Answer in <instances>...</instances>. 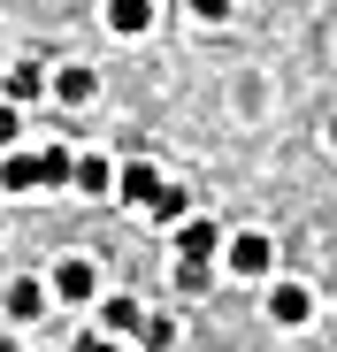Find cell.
Listing matches in <instances>:
<instances>
[{
  "label": "cell",
  "instance_id": "cell-20",
  "mask_svg": "<svg viewBox=\"0 0 337 352\" xmlns=\"http://www.w3.org/2000/svg\"><path fill=\"white\" fill-rule=\"evenodd\" d=\"M329 146H337V123H329Z\"/></svg>",
  "mask_w": 337,
  "mask_h": 352
},
{
  "label": "cell",
  "instance_id": "cell-5",
  "mask_svg": "<svg viewBox=\"0 0 337 352\" xmlns=\"http://www.w3.org/2000/svg\"><path fill=\"white\" fill-rule=\"evenodd\" d=\"M0 307H8V314H16V322H39V314H46V291H39V283H31V276H16V283H8V291H0Z\"/></svg>",
  "mask_w": 337,
  "mask_h": 352
},
{
  "label": "cell",
  "instance_id": "cell-7",
  "mask_svg": "<svg viewBox=\"0 0 337 352\" xmlns=\"http://www.w3.org/2000/svg\"><path fill=\"white\" fill-rule=\"evenodd\" d=\"M123 199H131V207H153V199H161V168H153V161H131V168H123Z\"/></svg>",
  "mask_w": 337,
  "mask_h": 352
},
{
  "label": "cell",
  "instance_id": "cell-12",
  "mask_svg": "<svg viewBox=\"0 0 337 352\" xmlns=\"http://www.w3.org/2000/svg\"><path fill=\"white\" fill-rule=\"evenodd\" d=\"M138 344L168 352V344H177V322H168V314H146V322H138Z\"/></svg>",
  "mask_w": 337,
  "mask_h": 352
},
{
  "label": "cell",
  "instance_id": "cell-19",
  "mask_svg": "<svg viewBox=\"0 0 337 352\" xmlns=\"http://www.w3.org/2000/svg\"><path fill=\"white\" fill-rule=\"evenodd\" d=\"M0 352H23V344H16V337H0Z\"/></svg>",
  "mask_w": 337,
  "mask_h": 352
},
{
  "label": "cell",
  "instance_id": "cell-9",
  "mask_svg": "<svg viewBox=\"0 0 337 352\" xmlns=\"http://www.w3.org/2000/svg\"><path fill=\"white\" fill-rule=\"evenodd\" d=\"M54 100L85 107V100H100V77H92V69H62V77H54Z\"/></svg>",
  "mask_w": 337,
  "mask_h": 352
},
{
  "label": "cell",
  "instance_id": "cell-6",
  "mask_svg": "<svg viewBox=\"0 0 337 352\" xmlns=\"http://www.w3.org/2000/svg\"><path fill=\"white\" fill-rule=\"evenodd\" d=\"M54 291H62V299H92V291H100V268H92V261H62V268H54Z\"/></svg>",
  "mask_w": 337,
  "mask_h": 352
},
{
  "label": "cell",
  "instance_id": "cell-3",
  "mask_svg": "<svg viewBox=\"0 0 337 352\" xmlns=\"http://www.w3.org/2000/svg\"><path fill=\"white\" fill-rule=\"evenodd\" d=\"M77 192H85V199H100V192H123V176H116V161H100V153H85V161H77Z\"/></svg>",
  "mask_w": 337,
  "mask_h": 352
},
{
  "label": "cell",
  "instance_id": "cell-13",
  "mask_svg": "<svg viewBox=\"0 0 337 352\" xmlns=\"http://www.w3.org/2000/svg\"><path fill=\"white\" fill-rule=\"evenodd\" d=\"M207 283H215L207 261H184V253H177V291H207Z\"/></svg>",
  "mask_w": 337,
  "mask_h": 352
},
{
  "label": "cell",
  "instance_id": "cell-8",
  "mask_svg": "<svg viewBox=\"0 0 337 352\" xmlns=\"http://www.w3.org/2000/svg\"><path fill=\"white\" fill-rule=\"evenodd\" d=\"M215 238H222V222H184L177 230V253L184 261H215Z\"/></svg>",
  "mask_w": 337,
  "mask_h": 352
},
{
  "label": "cell",
  "instance_id": "cell-16",
  "mask_svg": "<svg viewBox=\"0 0 337 352\" xmlns=\"http://www.w3.org/2000/svg\"><path fill=\"white\" fill-rule=\"evenodd\" d=\"M192 16H199V23H222V16H230V0H192Z\"/></svg>",
  "mask_w": 337,
  "mask_h": 352
},
{
  "label": "cell",
  "instance_id": "cell-1",
  "mask_svg": "<svg viewBox=\"0 0 337 352\" xmlns=\"http://www.w3.org/2000/svg\"><path fill=\"white\" fill-rule=\"evenodd\" d=\"M107 31L116 38H146L153 31V0H107Z\"/></svg>",
  "mask_w": 337,
  "mask_h": 352
},
{
  "label": "cell",
  "instance_id": "cell-4",
  "mask_svg": "<svg viewBox=\"0 0 337 352\" xmlns=\"http://www.w3.org/2000/svg\"><path fill=\"white\" fill-rule=\"evenodd\" d=\"M307 307H314V299H307L299 283H276V291H268V322H284V329H299V322H307Z\"/></svg>",
  "mask_w": 337,
  "mask_h": 352
},
{
  "label": "cell",
  "instance_id": "cell-2",
  "mask_svg": "<svg viewBox=\"0 0 337 352\" xmlns=\"http://www.w3.org/2000/svg\"><path fill=\"white\" fill-rule=\"evenodd\" d=\"M268 261H276V245L261 238V230H246V238H230V268H238V276H268Z\"/></svg>",
  "mask_w": 337,
  "mask_h": 352
},
{
  "label": "cell",
  "instance_id": "cell-17",
  "mask_svg": "<svg viewBox=\"0 0 337 352\" xmlns=\"http://www.w3.org/2000/svg\"><path fill=\"white\" fill-rule=\"evenodd\" d=\"M16 138V107H8V92H0V146Z\"/></svg>",
  "mask_w": 337,
  "mask_h": 352
},
{
  "label": "cell",
  "instance_id": "cell-10",
  "mask_svg": "<svg viewBox=\"0 0 337 352\" xmlns=\"http://www.w3.org/2000/svg\"><path fill=\"white\" fill-rule=\"evenodd\" d=\"M0 192H39V153H16V161H0Z\"/></svg>",
  "mask_w": 337,
  "mask_h": 352
},
{
  "label": "cell",
  "instance_id": "cell-18",
  "mask_svg": "<svg viewBox=\"0 0 337 352\" xmlns=\"http://www.w3.org/2000/svg\"><path fill=\"white\" fill-rule=\"evenodd\" d=\"M77 352H123L116 337H77Z\"/></svg>",
  "mask_w": 337,
  "mask_h": 352
},
{
  "label": "cell",
  "instance_id": "cell-11",
  "mask_svg": "<svg viewBox=\"0 0 337 352\" xmlns=\"http://www.w3.org/2000/svg\"><path fill=\"white\" fill-rule=\"evenodd\" d=\"M0 92H8V100H46V77H39L31 62H16V69H8V85H0Z\"/></svg>",
  "mask_w": 337,
  "mask_h": 352
},
{
  "label": "cell",
  "instance_id": "cell-14",
  "mask_svg": "<svg viewBox=\"0 0 337 352\" xmlns=\"http://www.w3.org/2000/svg\"><path fill=\"white\" fill-rule=\"evenodd\" d=\"M146 214H153V222H177V214H184V192H177V184H161V199H153Z\"/></svg>",
  "mask_w": 337,
  "mask_h": 352
},
{
  "label": "cell",
  "instance_id": "cell-15",
  "mask_svg": "<svg viewBox=\"0 0 337 352\" xmlns=\"http://www.w3.org/2000/svg\"><path fill=\"white\" fill-rule=\"evenodd\" d=\"M100 314H107V329H138V322H146V314H138V307H131V299H107V307H100Z\"/></svg>",
  "mask_w": 337,
  "mask_h": 352
}]
</instances>
